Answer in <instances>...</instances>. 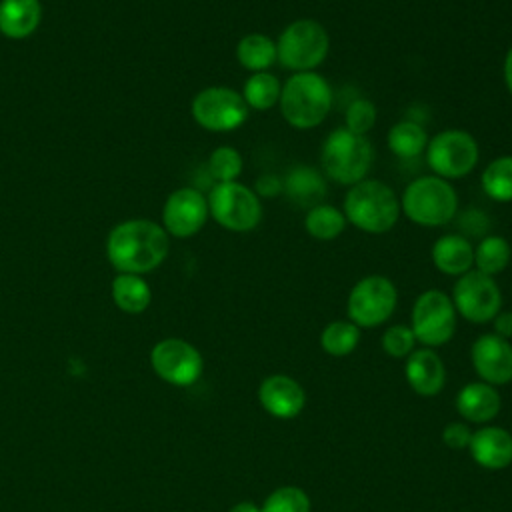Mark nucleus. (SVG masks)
I'll use <instances>...</instances> for the list:
<instances>
[{
	"mask_svg": "<svg viewBox=\"0 0 512 512\" xmlns=\"http://www.w3.org/2000/svg\"><path fill=\"white\" fill-rule=\"evenodd\" d=\"M282 192L298 206L312 208L324 200L326 182L314 168L300 164L292 166L282 178Z\"/></svg>",
	"mask_w": 512,
	"mask_h": 512,
	"instance_id": "22",
	"label": "nucleus"
},
{
	"mask_svg": "<svg viewBox=\"0 0 512 512\" xmlns=\"http://www.w3.org/2000/svg\"><path fill=\"white\" fill-rule=\"evenodd\" d=\"M358 342H360V328L350 320H334L326 324L320 334L322 350L336 358L352 354Z\"/></svg>",
	"mask_w": 512,
	"mask_h": 512,
	"instance_id": "30",
	"label": "nucleus"
},
{
	"mask_svg": "<svg viewBox=\"0 0 512 512\" xmlns=\"http://www.w3.org/2000/svg\"><path fill=\"white\" fill-rule=\"evenodd\" d=\"M430 258L436 270L458 278L474 268V246L462 234H444L434 240Z\"/></svg>",
	"mask_w": 512,
	"mask_h": 512,
	"instance_id": "20",
	"label": "nucleus"
},
{
	"mask_svg": "<svg viewBox=\"0 0 512 512\" xmlns=\"http://www.w3.org/2000/svg\"><path fill=\"white\" fill-rule=\"evenodd\" d=\"M228 512H262V510L254 502H238Z\"/></svg>",
	"mask_w": 512,
	"mask_h": 512,
	"instance_id": "39",
	"label": "nucleus"
},
{
	"mask_svg": "<svg viewBox=\"0 0 512 512\" xmlns=\"http://www.w3.org/2000/svg\"><path fill=\"white\" fill-rule=\"evenodd\" d=\"M248 110L242 94L228 86L202 88L190 106L196 124L210 132H230L240 128L248 118Z\"/></svg>",
	"mask_w": 512,
	"mask_h": 512,
	"instance_id": "11",
	"label": "nucleus"
},
{
	"mask_svg": "<svg viewBox=\"0 0 512 512\" xmlns=\"http://www.w3.org/2000/svg\"><path fill=\"white\" fill-rule=\"evenodd\" d=\"M42 20L38 0H0V34L12 40L30 36Z\"/></svg>",
	"mask_w": 512,
	"mask_h": 512,
	"instance_id": "21",
	"label": "nucleus"
},
{
	"mask_svg": "<svg viewBox=\"0 0 512 512\" xmlns=\"http://www.w3.org/2000/svg\"><path fill=\"white\" fill-rule=\"evenodd\" d=\"M470 360L482 382L492 386L512 382V344L498 334H482L470 348Z\"/></svg>",
	"mask_w": 512,
	"mask_h": 512,
	"instance_id": "15",
	"label": "nucleus"
},
{
	"mask_svg": "<svg viewBox=\"0 0 512 512\" xmlns=\"http://www.w3.org/2000/svg\"><path fill=\"white\" fill-rule=\"evenodd\" d=\"M206 198L210 216L230 232H250L262 220V200L238 180L216 182Z\"/></svg>",
	"mask_w": 512,
	"mask_h": 512,
	"instance_id": "7",
	"label": "nucleus"
},
{
	"mask_svg": "<svg viewBox=\"0 0 512 512\" xmlns=\"http://www.w3.org/2000/svg\"><path fill=\"white\" fill-rule=\"evenodd\" d=\"M512 258V248L510 242L504 236L498 234H488L474 246V268L488 274L496 276L506 270Z\"/></svg>",
	"mask_w": 512,
	"mask_h": 512,
	"instance_id": "28",
	"label": "nucleus"
},
{
	"mask_svg": "<svg viewBox=\"0 0 512 512\" xmlns=\"http://www.w3.org/2000/svg\"><path fill=\"white\" fill-rule=\"evenodd\" d=\"M170 236L154 220L132 218L116 224L106 238L110 266L124 274H148L168 256Z\"/></svg>",
	"mask_w": 512,
	"mask_h": 512,
	"instance_id": "1",
	"label": "nucleus"
},
{
	"mask_svg": "<svg viewBox=\"0 0 512 512\" xmlns=\"http://www.w3.org/2000/svg\"><path fill=\"white\" fill-rule=\"evenodd\" d=\"M468 450L478 466L502 470L512 464V434L500 426L478 428L472 432Z\"/></svg>",
	"mask_w": 512,
	"mask_h": 512,
	"instance_id": "18",
	"label": "nucleus"
},
{
	"mask_svg": "<svg viewBox=\"0 0 512 512\" xmlns=\"http://www.w3.org/2000/svg\"><path fill=\"white\" fill-rule=\"evenodd\" d=\"M450 298L456 314L474 324L490 322L502 310V292L494 276L476 268L458 276Z\"/></svg>",
	"mask_w": 512,
	"mask_h": 512,
	"instance_id": "12",
	"label": "nucleus"
},
{
	"mask_svg": "<svg viewBox=\"0 0 512 512\" xmlns=\"http://www.w3.org/2000/svg\"><path fill=\"white\" fill-rule=\"evenodd\" d=\"M242 154L234 146H218L208 156V172L216 182H234L242 174Z\"/></svg>",
	"mask_w": 512,
	"mask_h": 512,
	"instance_id": "31",
	"label": "nucleus"
},
{
	"mask_svg": "<svg viewBox=\"0 0 512 512\" xmlns=\"http://www.w3.org/2000/svg\"><path fill=\"white\" fill-rule=\"evenodd\" d=\"M416 346V338L410 326L394 324L382 334V350L392 358H406Z\"/></svg>",
	"mask_w": 512,
	"mask_h": 512,
	"instance_id": "34",
	"label": "nucleus"
},
{
	"mask_svg": "<svg viewBox=\"0 0 512 512\" xmlns=\"http://www.w3.org/2000/svg\"><path fill=\"white\" fill-rule=\"evenodd\" d=\"M400 210L418 226L438 228L454 220L458 212V194L454 186L440 176H418L404 188Z\"/></svg>",
	"mask_w": 512,
	"mask_h": 512,
	"instance_id": "4",
	"label": "nucleus"
},
{
	"mask_svg": "<svg viewBox=\"0 0 512 512\" xmlns=\"http://www.w3.org/2000/svg\"><path fill=\"white\" fill-rule=\"evenodd\" d=\"M280 114L296 130L320 126L332 108V88L318 72H294L280 92Z\"/></svg>",
	"mask_w": 512,
	"mask_h": 512,
	"instance_id": "3",
	"label": "nucleus"
},
{
	"mask_svg": "<svg viewBox=\"0 0 512 512\" xmlns=\"http://www.w3.org/2000/svg\"><path fill=\"white\" fill-rule=\"evenodd\" d=\"M110 292L116 308L126 314L144 312L152 300L150 284L140 274L118 272V276L112 280Z\"/></svg>",
	"mask_w": 512,
	"mask_h": 512,
	"instance_id": "23",
	"label": "nucleus"
},
{
	"mask_svg": "<svg viewBox=\"0 0 512 512\" xmlns=\"http://www.w3.org/2000/svg\"><path fill=\"white\" fill-rule=\"evenodd\" d=\"M342 212L346 222L366 234H386L402 214L396 192L386 182L370 178L348 186Z\"/></svg>",
	"mask_w": 512,
	"mask_h": 512,
	"instance_id": "2",
	"label": "nucleus"
},
{
	"mask_svg": "<svg viewBox=\"0 0 512 512\" xmlns=\"http://www.w3.org/2000/svg\"><path fill=\"white\" fill-rule=\"evenodd\" d=\"M282 92V82L272 72H252L244 86H242V98L248 108L252 110H270L278 106Z\"/></svg>",
	"mask_w": 512,
	"mask_h": 512,
	"instance_id": "26",
	"label": "nucleus"
},
{
	"mask_svg": "<svg viewBox=\"0 0 512 512\" xmlns=\"http://www.w3.org/2000/svg\"><path fill=\"white\" fill-rule=\"evenodd\" d=\"M388 148L398 158H416L426 150L428 134L422 124L414 120H398L386 136Z\"/></svg>",
	"mask_w": 512,
	"mask_h": 512,
	"instance_id": "25",
	"label": "nucleus"
},
{
	"mask_svg": "<svg viewBox=\"0 0 512 512\" xmlns=\"http://www.w3.org/2000/svg\"><path fill=\"white\" fill-rule=\"evenodd\" d=\"M494 334L502 336V338H512V312L510 310H500L494 318Z\"/></svg>",
	"mask_w": 512,
	"mask_h": 512,
	"instance_id": "37",
	"label": "nucleus"
},
{
	"mask_svg": "<svg viewBox=\"0 0 512 512\" xmlns=\"http://www.w3.org/2000/svg\"><path fill=\"white\" fill-rule=\"evenodd\" d=\"M396 304L398 290L394 282L382 274H368L352 286L346 310L350 322L358 328H374L394 314Z\"/></svg>",
	"mask_w": 512,
	"mask_h": 512,
	"instance_id": "9",
	"label": "nucleus"
},
{
	"mask_svg": "<svg viewBox=\"0 0 512 512\" xmlns=\"http://www.w3.org/2000/svg\"><path fill=\"white\" fill-rule=\"evenodd\" d=\"M472 438V430L466 422H450L444 430H442V440L448 448L452 450H462L468 448Z\"/></svg>",
	"mask_w": 512,
	"mask_h": 512,
	"instance_id": "35",
	"label": "nucleus"
},
{
	"mask_svg": "<svg viewBox=\"0 0 512 512\" xmlns=\"http://www.w3.org/2000/svg\"><path fill=\"white\" fill-rule=\"evenodd\" d=\"M410 328L416 342L424 344V348L446 344L456 332V308L452 298L436 288L424 290L412 306Z\"/></svg>",
	"mask_w": 512,
	"mask_h": 512,
	"instance_id": "10",
	"label": "nucleus"
},
{
	"mask_svg": "<svg viewBox=\"0 0 512 512\" xmlns=\"http://www.w3.org/2000/svg\"><path fill=\"white\" fill-rule=\"evenodd\" d=\"M254 192L258 194L260 200H262V198H274V196H278V194L282 192V178L276 176V174L266 172V174L258 176V180H256V190H254Z\"/></svg>",
	"mask_w": 512,
	"mask_h": 512,
	"instance_id": "36",
	"label": "nucleus"
},
{
	"mask_svg": "<svg viewBox=\"0 0 512 512\" xmlns=\"http://www.w3.org/2000/svg\"><path fill=\"white\" fill-rule=\"evenodd\" d=\"M424 154L432 174L450 182L454 178H464L476 168L480 148L470 132L448 128L428 140Z\"/></svg>",
	"mask_w": 512,
	"mask_h": 512,
	"instance_id": "8",
	"label": "nucleus"
},
{
	"mask_svg": "<svg viewBox=\"0 0 512 512\" xmlns=\"http://www.w3.org/2000/svg\"><path fill=\"white\" fill-rule=\"evenodd\" d=\"M480 184L494 202H512V154L494 158L482 170Z\"/></svg>",
	"mask_w": 512,
	"mask_h": 512,
	"instance_id": "29",
	"label": "nucleus"
},
{
	"mask_svg": "<svg viewBox=\"0 0 512 512\" xmlns=\"http://www.w3.org/2000/svg\"><path fill=\"white\" fill-rule=\"evenodd\" d=\"M346 216L332 204H316L304 216V230L316 240H334L346 230Z\"/></svg>",
	"mask_w": 512,
	"mask_h": 512,
	"instance_id": "27",
	"label": "nucleus"
},
{
	"mask_svg": "<svg viewBox=\"0 0 512 512\" xmlns=\"http://www.w3.org/2000/svg\"><path fill=\"white\" fill-rule=\"evenodd\" d=\"M150 364L154 374L172 386H192L204 370L200 350L182 338H164L150 350Z\"/></svg>",
	"mask_w": 512,
	"mask_h": 512,
	"instance_id": "13",
	"label": "nucleus"
},
{
	"mask_svg": "<svg viewBox=\"0 0 512 512\" xmlns=\"http://www.w3.org/2000/svg\"><path fill=\"white\" fill-rule=\"evenodd\" d=\"M330 36L326 28L312 18L290 22L276 38V62L294 72H312L328 56Z\"/></svg>",
	"mask_w": 512,
	"mask_h": 512,
	"instance_id": "6",
	"label": "nucleus"
},
{
	"mask_svg": "<svg viewBox=\"0 0 512 512\" xmlns=\"http://www.w3.org/2000/svg\"><path fill=\"white\" fill-rule=\"evenodd\" d=\"M258 402L270 416L290 420L302 412L306 404V392L294 378L286 374H274L260 382Z\"/></svg>",
	"mask_w": 512,
	"mask_h": 512,
	"instance_id": "16",
	"label": "nucleus"
},
{
	"mask_svg": "<svg viewBox=\"0 0 512 512\" xmlns=\"http://www.w3.org/2000/svg\"><path fill=\"white\" fill-rule=\"evenodd\" d=\"M236 58L248 72H266L276 62V40L266 34H244L236 44Z\"/></svg>",
	"mask_w": 512,
	"mask_h": 512,
	"instance_id": "24",
	"label": "nucleus"
},
{
	"mask_svg": "<svg viewBox=\"0 0 512 512\" xmlns=\"http://www.w3.org/2000/svg\"><path fill=\"white\" fill-rule=\"evenodd\" d=\"M502 74H504V84L508 88V92L512 94V46L508 48L506 56H504V66H502Z\"/></svg>",
	"mask_w": 512,
	"mask_h": 512,
	"instance_id": "38",
	"label": "nucleus"
},
{
	"mask_svg": "<svg viewBox=\"0 0 512 512\" xmlns=\"http://www.w3.org/2000/svg\"><path fill=\"white\" fill-rule=\"evenodd\" d=\"M372 144L366 136L354 134L348 128H336L322 144L320 164L324 174L342 186L358 184L366 178L372 166Z\"/></svg>",
	"mask_w": 512,
	"mask_h": 512,
	"instance_id": "5",
	"label": "nucleus"
},
{
	"mask_svg": "<svg viewBox=\"0 0 512 512\" xmlns=\"http://www.w3.org/2000/svg\"><path fill=\"white\" fill-rule=\"evenodd\" d=\"M502 400L498 390L488 382H470L456 396L458 414L472 424H484L498 416Z\"/></svg>",
	"mask_w": 512,
	"mask_h": 512,
	"instance_id": "19",
	"label": "nucleus"
},
{
	"mask_svg": "<svg viewBox=\"0 0 512 512\" xmlns=\"http://www.w3.org/2000/svg\"><path fill=\"white\" fill-rule=\"evenodd\" d=\"M260 510L262 512H310L312 504L308 494L302 488L282 486L268 494Z\"/></svg>",
	"mask_w": 512,
	"mask_h": 512,
	"instance_id": "32",
	"label": "nucleus"
},
{
	"mask_svg": "<svg viewBox=\"0 0 512 512\" xmlns=\"http://www.w3.org/2000/svg\"><path fill=\"white\" fill-rule=\"evenodd\" d=\"M376 106L368 98H356L348 104L344 112V128H348L354 134L366 136L374 124H376Z\"/></svg>",
	"mask_w": 512,
	"mask_h": 512,
	"instance_id": "33",
	"label": "nucleus"
},
{
	"mask_svg": "<svg viewBox=\"0 0 512 512\" xmlns=\"http://www.w3.org/2000/svg\"><path fill=\"white\" fill-rule=\"evenodd\" d=\"M404 376L420 396H436L446 382V368L434 348H418L406 356Z\"/></svg>",
	"mask_w": 512,
	"mask_h": 512,
	"instance_id": "17",
	"label": "nucleus"
},
{
	"mask_svg": "<svg viewBox=\"0 0 512 512\" xmlns=\"http://www.w3.org/2000/svg\"><path fill=\"white\" fill-rule=\"evenodd\" d=\"M208 216V198L192 186H182L164 202L162 228L168 236L190 238L204 228Z\"/></svg>",
	"mask_w": 512,
	"mask_h": 512,
	"instance_id": "14",
	"label": "nucleus"
}]
</instances>
